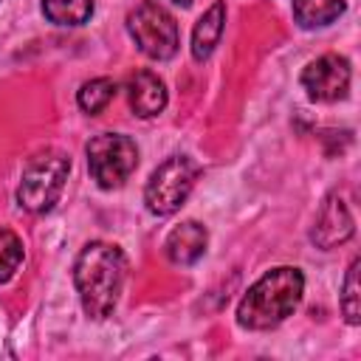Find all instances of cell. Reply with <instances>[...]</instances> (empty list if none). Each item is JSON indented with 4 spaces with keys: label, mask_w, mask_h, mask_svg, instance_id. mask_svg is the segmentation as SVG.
<instances>
[{
    "label": "cell",
    "mask_w": 361,
    "mask_h": 361,
    "mask_svg": "<svg viewBox=\"0 0 361 361\" xmlns=\"http://www.w3.org/2000/svg\"><path fill=\"white\" fill-rule=\"evenodd\" d=\"M223 25H226V3H214L197 23H195V31H192V56L197 62L209 59L214 45L220 42V34H223Z\"/></svg>",
    "instance_id": "obj_11"
},
{
    "label": "cell",
    "mask_w": 361,
    "mask_h": 361,
    "mask_svg": "<svg viewBox=\"0 0 361 361\" xmlns=\"http://www.w3.org/2000/svg\"><path fill=\"white\" fill-rule=\"evenodd\" d=\"M127 93H130L133 113L141 118L158 116L166 107V85L152 71H135L127 82Z\"/></svg>",
    "instance_id": "obj_9"
},
{
    "label": "cell",
    "mask_w": 361,
    "mask_h": 361,
    "mask_svg": "<svg viewBox=\"0 0 361 361\" xmlns=\"http://www.w3.org/2000/svg\"><path fill=\"white\" fill-rule=\"evenodd\" d=\"M71 172V158L59 149H45L39 155H34L20 178V189H17V200L23 209L42 214L51 212L54 203L59 200L65 180Z\"/></svg>",
    "instance_id": "obj_3"
},
{
    "label": "cell",
    "mask_w": 361,
    "mask_h": 361,
    "mask_svg": "<svg viewBox=\"0 0 361 361\" xmlns=\"http://www.w3.org/2000/svg\"><path fill=\"white\" fill-rule=\"evenodd\" d=\"M3 248H0V282H8L14 271L23 262V243L14 231H3Z\"/></svg>",
    "instance_id": "obj_16"
},
{
    "label": "cell",
    "mask_w": 361,
    "mask_h": 361,
    "mask_svg": "<svg viewBox=\"0 0 361 361\" xmlns=\"http://www.w3.org/2000/svg\"><path fill=\"white\" fill-rule=\"evenodd\" d=\"M197 172H200V166L189 155H172V158H166L149 175V180H147V189H144L147 209L152 214H158V217H166V214L178 212L183 206V200L189 197Z\"/></svg>",
    "instance_id": "obj_5"
},
{
    "label": "cell",
    "mask_w": 361,
    "mask_h": 361,
    "mask_svg": "<svg viewBox=\"0 0 361 361\" xmlns=\"http://www.w3.org/2000/svg\"><path fill=\"white\" fill-rule=\"evenodd\" d=\"M175 3H178V6H189L192 0H175Z\"/></svg>",
    "instance_id": "obj_17"
},
{
    "label": "cell",
    "mask_w": 361,
    "mask_h": 361,
    "mask_svg": "<svg viewBox=\"0 0 361 361\" xmlns=\"http://www.w3.org/2000/svg\"><path fill=\"white\" fill-rule=\"evenodd\" d=\"M358 268L361 262L353 259L350 268H347V279H344V293H341V310H344V319L350 324H358L361 322V296H358Z\"/></svg>",
    "instance_id": "obj_15"
},
{
    "label": "cell",
    "mask_w": 361,
    "mask_h": 361,
    "mask_svg": "<svg viewBox=\"0 0 361 361\" xmlns=\"http://www.w3.org/2000/svg\"><path fill=\"white\" fill-rule=\"evenodd\" d=\"M113 96H116V85H113V79L99 76V79H90V82H85V85L79 87L76 102H79V107H82L85 113L96 116V113H102V110L110 104Z\"/></svg>",
    "instance_id": "obj_14"
},
{
    "label": "cell",
    "mask_w": 361,
    "mask_h": 361,
    "mask_svg": "<svg viewBox=\"0 0 361 361\" xmlns=\"http://www.w3.org/2000/svg\"><path fill=\"white\" fill-rule=\"evenodd\" d=\"M350 62L338 54H324L302 71V87L313 102H338L350 90Z\"/></svg>",
    "instance_id": "obj_7"
},
{
    "label": "cell",
    "mask_w": 361,
    "mask_h": 361,
    "mask_svg": "<svg viewBox=\"0 0 361 361\" xmlns=\"http://www.w3.org/2000/svg\"><path fill=\"white\" fill-rule=\"evenodd\" d=\"M127 276V257L118 245L87 243L73 265V282L82 307L90 319H107L121 296Z\"/></svg>",
    "instance_id": "obj_1"
},
{
    "label": "cell",
    "mask_w": 361,
    "mask_h": 361,
    "mask_svg": "<svg viewBox=\"0 0 361 361\" xmlns=\"http://www.w3.org/2000/svg\"><path fill=\"white\" fill-rule=\"evenodd\" d=\"M138 166V147L130 135L102 133L87 141V169L102 189H118Z\"/></svg>",
    "instance_id": "obj_4"
},
{
    "label": "cell",
    "mask_w": 361,
    "mask_h": 361,
    "mask_svg": "<svg viewBox=\"0 0 361 361\" xmlns=\"http://www.w3.org/2000/svg\"><path fill=\"white\" fill-rule=\"evenodd\" d=\"M42 14L56 25H82L93 14V0H42Z\"/></svg>",
    "instance_id": "obj_13"
},
{
    "label": "cell",
    "mask_w": 361,
    "mask_h": 361,
    "mask_svg": "<svg viewBox=\"0 0 361 361\" xmlns=\"http://www.w3.org/2000/svg\"><path fill=\"white\" fill-rule=\"evenodd\" d=\"M350 237H353V214L341 197L330 195L316 214V223L310 228V240L319 248H336Z\"/></svg>",
    "instance_id": "obj_8"
},
{
    "label": "cell",
    "mask_w": 361,
    "mask_h": 361,
    "mask_svg": "<svg viewBox=\"0 0 361 361\" xmlns=\"http://www.w3.org/2000/svg\"><path fill=\"white\" fill-rule=\"evenodd\" d=\"M127 31L135 39L138 51L149 59L164 62V59H172L178 51V23L164 6H158L152 0H147L130 11Z\"/></svg>",
    "instance_id": "obj_6"
},
{
    "label": "cell",
    "mask_w": 361,
    "mask_h": 361,
    "mask_svg": "<svg viewBox=\"0 0 361 361\" xmlns=\"http://www.w3.org/2000/svg\"><path fill=\"white\" fill-rule=\"evenodd\" d=\"M344 0H293V20L302 28H322L341 17Z\"/></svg>",
    "instance_id": "obj_12"
},
{
    "label": "cell",
    "mask_w": 361,
    "mask_h": 361,
    "mask_svg": "<svg viewBox=\"0 0 361 361\" xmlns=\"http://www.w3.org/2000/svg\"><path fill=\"white\" fill-rule=\"evenodd\" d=\"M209 243V231L197 223V220H186L180 226H175L166 237V257L175 265H192L203 257Z\"/></svg>",
    "instance_id": "obj_10"
},
{
    "label": "cell",
    "mask_w": 361,
    "mask_h": 361,
    "mask_svg": "<svg viewBox=\"0 0 361 361\" xmlns=\"http://www.w3.org/2000/svg\"><path fill=\"white\" fill-rule=\"evenodd\" d=\"M305 276L299 268L282 265L265 271L237 305V324L248 330H271L282 324L302 302Z\"/></svg>",
    "instance_id": "obj_2"
}]
</instances>
